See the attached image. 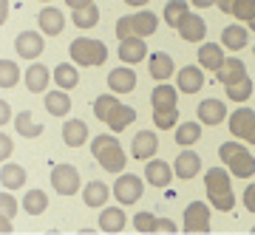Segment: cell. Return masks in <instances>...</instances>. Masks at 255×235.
I'll return each instance as SVG.
<instances>
[{
  "label": "cell",
  "mask_w": 255,
  "mask_h": 235,
  "mask_svg": "<svg viewBox=\"0 0 255 235\" xmlns=\"http://www.w3.org/2000/svg\"><path fill=\"white\" fill-rule=\"evenodd\" d=\"M94 114H97V119L105 122L114 133H119V130H125L128 125L136 122V111L122 105L114 94H100V97L94 100Z\"/></svg>",
  "instance_id": "obj_1"
},
{
  "label": "cell",
  "mask_w": 255,
  "mask_h": 235,
  "mask_svg": "<svg viewBox=\"0 0 255 235\" xmlns=\"http://www.w3.org/2000/svg\"><path fill=\"white\" fill-rule=\"evenodd\" d=\"M176 102H179V88L167 85V82H159L153 88V94H150V108H153V122L159 130H170L179 122Z\"/></svg>",
  "instance_id": "obj_2"
},
{
  "label": "cell",
  "mask_w": 255,
  "mask_h": 235,
  "mask_svg": "<svg viewBox=\"0 0 255 235\" xmlns=\"http://www.w3.org/2000/svg\"><path fill=\"white\" fill-rule=\"evenodd\" d=\"M204 190H207L210 207H216L219 213H230L236 207V193L230 187V173L224 167H210L204 173Z\"/></svg>",
  "instance_id": "obj_3"
},
{
  "label": "cell",
  "mask_w": 255,
  "mask_h": 235,
  "mask_svg": "<svg viewBox=\"0 0 255 235\" xmlns=\"http://www.w3.org/2000/svg\"><path fill=\"white\" fill-rule=\"evenodd\" d=\"M91 153H94V159L100 162V167L102 170H108V173H122L125 170V164H128V159H125V150H122V145H119L114 136H94L91 139Z\"/></svg>",
  "instance_id": "obj_4"
},
{
  "label": "cell",
  "mask_w": 255,
  "mask_h": 235,
  "mask_svg": "<svg viewBox=\"0 0 255 235\" xmlns=\"http://www.w3.org/2000/svg\"><path fill=\"white\" fill-rule=\"evenodd\" d=\"M219 156L224 167H227L233 176L238 179H253L255 176V156L247 150L244 145H238V142H224L219 147Z\"/></svg>",
  "instance_id": "obj_5"
},
{
  "label": "cell",
  "mask_w": 255,
  "mask_h": 235,
  "mask_svg": "<svg viewBox=\"0 0 255 235\" xmlns=\"http://www.w3.org/2000/svg\"><path fill=\"white\" fill-rule=\"evenodd\" d=\"M68 54L77 65L82 68H97L108 60V48L102 40H94V37H77L71 45H68Z\"/></svg>",
  "instance_id": "obj_6"
},
{
  "label": "cell",
  "mask_w": 255,
  "mask_h": 235,
  "mask_svg": "<svg viewBox=\"0 0 255 235\" xmlns=\"http://www.w3.org/2000/svg\"><path fill=\"white\" fill-rule=\"evenodd\" d=\"M159 28V17L153 11H136V14H128V17L117 20V37L119 40H128V37H150L156 34Z\"/></svg>",
  "instance_id": "obj_7"
},
{
  "label": "cell",
  "mask_w": 255,
  "mask_h": 235,
  "mask_svg": "<svg viewBox=\"0 0 255 235\" xmlns=\"http://www.w3.org/2000/svg\"><path fill=\"white\" fill-rule=\"evenodd\" d=\"M230 133L238 142L255 145V111L253 108H236V114H230Z\"/></svg>",
  "instance_id": "obj_8"
},
{
  "label": "cell",
  "mask_w": 255,
  "mask_h": 235,
  "mask_svg": "<svg viewBox=\"0 0 255 235\" xmlns=\"http://www.w3.org/2000/svg\"><path fill=\"white\" fill-rule=\"evenodd\" d=\"M142 193H145V184L133 173H119L117 181H114V196H117L119 204H136L142 199Z\"/></svg>",
  "instance_id": "obj_9"
},
{
  "label": "cell",
  "mask_w": 255,
  "mask_h": 235,
  "mask_svg": "<svg viewBox=\"0 0 255 235\" xmlns=\"http://www.w3.org/2000/svg\"><path fill=\"white\" fill-rule=\"evenodd\" d=\"M51 187H54L60 196H74L80 193V173L74 164H57L51 170Z\"/></svg>",
  "instance_id": "obj_10"
},
{
  "label": "cell",
  "mask_w": 255,
  "mask_h": 235,
  "mask_svg": "<svg viewBox=\"0 0 255 235\" xmlns=\"http://www.w3.org/2000/svg\"><path fill=\"white\" fill-rule=\"evenodd\" d=\"M184 233H210V207L204 201H193L184 210Z\"/></svg>",
  "instance_id": "obj_11"
},
{
  "label": "cell",
  "mask_w": 255,
  "mask_h": 235,
  "mask_svg": "<svg viewBox=\"0 0 255 235\" xmlns=\"http://www.w3.org/2000/svg\"><path fill=\"white\" fill-rule=\"evenodd\" d=\"M43 48H46V43H43L40 31H20L17 40H14V51L23 60H37V57L43 54Z\"/></svg>",
  "instance_id": "obj_12"
},
{
  "label": "cell",
  "mask_w": 255,
  "mask_h": 235,
  "mask_svg": "<svg viewBox=\"0 0 255 235\" xmlns=\"http://www.w3.org/2000/svg\"><path fill=\"white\" fill-rule=\"evenodd\" d=\"M201 170V159L199 153H193L190 147H184L182 153L176 156V162H173V173H176V179H184V181H190L196 179Z\"/></svg>",
  "instance_id": "obj_13"
},
{
  "label": "cell",
  "mask_w": 255,
  "mask_h": 235,
  "mask_svg": "<svg viewBox=\"0 0 255 235\" xmlns=\"http://www.w3.org/2000/svg\"><path fill=\"white\" fill-rule=\"evenodd\" d=\"M227 119V105H224V100H201L199 102V122L201 125H221Z\"/></svg>",
  "instance_id": "obj_14"
},
{
  "label": "cell",
  "mask_w": 255,
  "mask_h": 235,
  "mask_svg": "<svg viewBox=\"0 0 255 235\" xmlns=\"http://www.w3.org/2000/svg\"><path fill=\"white\" fill-rule=\"evenodd\" d=\"M133 227L139 233H176V224L170 218H159L153 213H136L133 216Z\"/></svg>",
  "instance_id": "obj_15"
},
{
  "label": "cell",
  "mask_w": 255,
  "mask_h": 235,
  "mask_svg": "<svg viewBox=\"0 0 255 235\" xmlns=\"http://www.w3.org/2000/svg\"><path fill=\"white\" fill-rule=\"evenodd\" d=\"M156 150H159V139H156L153 130H139L136 136H133V159H139V162H150L156 156Z\"/></svg>",
  "instance_id": "obj_16"
},
{
  "label": "cell",
  "mask_w": 255,
  "mask_h": 235,
  "mask_svg": "<svg viewBox=\"0 0 255 235\" xmlns=\"http://www.w3.org/2000/svg\"><path fill=\"white\" fill-rule=\"evenodd\" d=\"M179 37H182L184 43H201L204 40V34H207V23H204V17H199V14H187V17L179 23Z\"/></svg>",
  "instance_id": "obj_17"
},
{
  "label": "cell",
  "mask_w": 255,
  "mask_h": 235,
  "mask_svg": "<svg viewBox=\"0 0 255 235\" xmlns=\"http://www.w3.org/2000/svg\"><path fill=\"white\" fill-rule=\"evenodd\" d=\"M176 88L182 94H196V91L204 88V71L201 65H184L179 77H176Z\"/></svg>",
  "instance_id": "obj_18"
},
{
  "label": "cell",
  "mask_w": 255,
  "mask_h": 235,
  "mask_svg": "<svg viewBox=\"0 0 255 235\" xmlns=\"http://www.w3.org/2000/svg\"><path fill=\"white\" fill-rule=\"evenodd\" d=\"M37 23H40V31L48 37H60L65 28V14L60 9H54V6H46V9L40 11V17H37Z\"/></svg>",
  "instance_id": "obj_19"
},
{
  "label": "cell",
  "mask_w": 255,
  "mask_h": 235,
  "mask_svg": "<svg viewBox=\"0 0 255 235\" xmlns=\"http://www.w3.org/2000/svg\"><path fill=\"white\" fill-rule=\"evenodd\" d=\"M227 54H224V45H216V43H201L199 48V65L204 71H219L221 65H224Z\"/></svg>",
  "instance_id": "obj_20"
},
{
  "label": "cell",
  "mask_w": 255,
  "mask_h": 235,
  "mask_svg": "<svg viewBox=\"0 0 255 235\" xmlns=\"http://www.w3.org/2000/svg\"><path fill=\"white\" fill-rule=\"evenodd\" d=\"M147 54V48H145V40L142 37H128V40H119V60L128 65H136L142 63Z\"/></svg>",
  "instance_id": "obj_21"
},
{
  "label": "cell",
  "mask_w": 255,
  "mask_h": 235,
  "mask_svg": "<svg viewBox=\"0 0 255 235\" xmlns=\"http://www.w3.org/2000/svg\"><path fill=\"white\" fill-rule=\"evenodd\" d=\"M173 176H176L173 167L167 162H162V159H150L147 167H145V179H147V184H153V187H167Z\"/></svg>",
  "instance_id": "obj_22"
},
{
  "label": "cell",
  "mask_w": 255,
  "mask_h": 235,
  "mask_svg": "<svg viewBox=\"0 0 255 235\" xmlns=\"http://www.w3.org/2000/svg\"><path fill=\"white\" fill-rule=\"evenodd\" d=\"M147 68H150V77H153L156 82H167V80L176 74L173 57L164 54V51H156V54H150V63H147Z\"/></svg>",
  "instance_id": "obj_23"
},
{
  "label": "cell",
  "mask_w": 255,
  "mask_h": 235,
  "mask_svg": "<svg viewBox=\"0 0 255 235\" xmlns=\"http://www.w3.org/2000/svg\"><path fill=\"white\" fill-rule=\"evenodd\" d=\"M244 77H247V65H244V60H238V57H227L224 65L216 71V80H219L221 85H233V82L244 80Z\"/></svg>",
  "instance_id": "obj_24"
},
{
  "label": "cell",
  "mask_w": 255,
  "mask_h": 235,
  "mask_svg": "<svg viewBox=\"0 0 255 235\" xmlns=\"http://www.w3.org/2000/svg\"><path fill=\"white\" fill-rule=\"evenodd\" d=\"M108 88L114 91V94H130V91L136 88V74L130 71V68H114V71L108 74Z\"/></svg>",
  "instance_id": "obj_25"
},
{
  "label": "cell",
  "mask_w": 255,
  "mask_h": 235,
  "mask_svg": "<svg viewBox=\"0 0 255 235\" xmlns=\"http://www.w3.org/2000/svg\"><path fill=\"white\" fill-rule=\"evenodd\" d=\"M54 80L51 77V71H48L46 65H40V63H31L28 65V71H26V88L31 91V94H43V91L48 88V82Z\"/></svg>",
  "instance_id": "obj_26"
},
{
  "label": "cell",
  "mask_w": 255,
  "mask_h": 235,
  "mask_svg": "<svg viewBox=\"0 0 255 235\" xmlns=\"http://www.w3.org/2000/svg\"><path fill=\"white\" fill-rule=\"evenodd\" d=\"M247 43H250V28L238 26V23H233V26H227L221 31V45L227 51H241Z\"/></svg>",
  "instance_id": "obj_27"
},
{
  "label": "cell",
  "mask_w": 255,
  "mask_h": 235,
  "mask_svg": "<svg viewBox=\"0 0 255 235\" xmlns=\"http://www.w3.org/2000/svg\"><path fill=\"white\" fill-rule=\"evenodd\" d=\"M63 142L68 147H80L88 142V125L82 119H68L63 125Z\"/></svg>",
  "instance_id": "obj_28"
},
{
  "label": "cell",
  "mask_w": 255,
  "mask_h": 235,
  "mask_svg": "<svg viewBox=\"0 0 255 235\" xmlns=\"http://www.w3.org/2000/svg\"><path fill=\"white\" fill-rule=\"evenodd\" d=\"M0 184H3V190H20L26 184V170L14 162H3V167H0Z\"/></svg>",
  "instance_id": "obj_29"
},
{
  "label": "cell",
  "mask_w": 255,
  "mask_h": 235,
  "mask_svg": "<svg viewBox=\"0 0 255 235\" xmlns=\"http://www.w3.org/2000/svg\"><path fill=\"white\" fill-rule=\"evenodd\" d=\"M111 190H114V187L102 184V181H88V184H85V190H82V201H85V207H105Z\"/></svg>",
  "instance_id": "obj_30"
},
{
  "label": "cell",
  "mask_w": 255,
  "mask_h": 235,
  "mask_svg": "<svg viewBox=\"0 0 255 235\" xmlns=\"http://www.w3.org/2000/svg\"><path fill=\"white\" fill-rule=\"evenodd\" d=\"M125 224H128V218L119 207H105L100 213V230L102 233H122Z\"/></svg>",
  "instance_id": "obj_31"
},
{
  "label": "cell",
  "mask_w": 255,
  "mask_h": 235,
  "mask_svg": "<svg viewBox=\"0 0 255 235\" xmlns=\"http://www.w3.org/2000/svg\"><path fill=\"white\" fill-rule=\"evenodd\" d=\"M46 111L51 117H68V111H71V97H68L63 88L48 91L46 94Z\"/></svg>",
  "instance_id": "obj_32"
},
{
  "label": "cell",
  "mask_w": 255,
  "mask_h": 235,
  "mask_svg": "<svg viewBox=\"0 0 255 235\" xmlns=\"http://www.w3.org/2000/svg\"><path fill=\"white\" fill-rule=\"evenodd\" d=\"M14 130L20 136H26V139H34V136L43 133V122H37L31 111H20L17 119H14Z\"/></svg>",
  "instance_id": "obj_33"
},
{
  "label": "cell",
  "mask_w": 255,
  "mask_h": 235,
  "mask_svg": "<svg viewBox=\"0 0 255 235\" xmlns=\"http://www.w3.org/2000/svg\"><path fill=\"white\" fill-rule=\"evenodd\" d=\"M54 82H57V88L71 91V88H77V85H80V71H77L71 63H60L54 68Z\"/></svg>",
  "instance_id": "obj_34"
},
{
  "label": "cell",
  "mask_w": 255,
  "mask_h": 235,
  "mask_svg": "<svg viewBox=\"0 0 255 235\" xmlns=\"http://www.w3.org/2000/svg\"><path fill=\"white\" fill-rule=\"evenodd\" d=\"M187 14H190V9H187L184 0H167V3H164L162 17H164V23H167L170 28H179V23H182Z\"/></svg>",
  "instance_id": "obj_35"
},
{
  "label": "cell",
  "mask_w": 255,
  "mask_h": 235,
  "mask_svg": "<svg viewBox=\"0 0 255 235\" xmlns=\"http://www.w3.org/2000/svg\"><path fill=\"white\" fill-rule=\"evenodd\" d=\"M23 210H26L28 216H43L48 210V196L43 190H28L26 196H23Z\"/></svg>",
  "instance_id": "obj_36"
},
{
  "label": "cell",
  "mask_w": 255,
  "mask_h": 235,
  "mask_svg": "<svg viewBox=\"0 0 255 235\" xmlns=\"http://www.w3.org/2000/svg\"><path fill=\"white\" fill-rule=\"evenodd\" d=\"M71 20H74V26L77 28H94L97 23H100V9L97 6H82V9H71Z\"/></svg>",
  "instance_id": "obj_37"
},
{
  "label": "cell",
  "mask_w": 255,
  "mask_h": 235,
  "mask_svg": "<svg viewBox=\"0 0 255 235\" xmlns=\"http://www.w3.org/2000/svg\"><path fill=\"white\" fill-rule=\"evenodd\" d=\"M201 139V122H184L176 127V145L179 147H190Z\"/></svg>",
  "instance_id": "obj_38"
},
{
  "label": "cell",
  "mask_w": 255,
  "mask_h": 235,
  "mask_svg": "<svg viewBox=\"0 0 255 235\" xmlns=\"http://www.w3.org/2000/svg\"><path fill=\"white\" fill-rule=\"evenodd\" d=\"M224 94H227V100H233V102H247L253 97V80L244 77V80L233 82V85H224Z\"/></svg>",
  "instance_id": "obj_39"
},
{
  "label": "cell",
  "mask_w": 255,
  "mask_h": 235,
  "mask_svg": "<svg viewBox=\"0 0 255 235\" xmlns=\"http://www.w3.org/2000/svg\"><path fill=\"white\" fill-rule=\"evenodd\" d=\"M17 82H20L17 63H11V60H0V88L9 91V88H14Z\"/></svg>",
  "instance_id": "obj_40"
},
{
  "label": "cell",
  "mask_w": 255,
  "mask_h": 235,
  "mask_svg": "<svg viewBox=\"0 0 255 235\" xmlns=\"http://www.w3.org/2000/svg\"><path fill=\"white\" fill-rule=\"evenodd\" d=\"M233 17L241 20V23H250L255 17V0H236L233 6Z\"/></svg>",
  "instance_id": "obj_41"
},
{
  "label": "cell",
  "mask_w": 255,
  "mask_h": 235,
  "mask_svg": "<svg viewBox=\"0 0 255 235\" xmlns=\"http://www.w3.org/2000/svg\"><path fill=\"white\" fill-rule=\"evenodd\" d=\"M14 213H17V201H14L11 190H3V193H0V216L14 218Z\"/></svg>",
  "instance_id": "obj_42"
},
{
  "label": "cell",
  "mask_w": 255,
  "mask_h": 235,
  "mask_svg": "<svg viewBox=\"0 0 255 235\" xmlns=\"http://www.w3.org/2000/svg\"><path fill=\"white\" fill-rule=\"evenodd\" d=\"M11 150H14V142H11L6 133H3V136H0V156H3V162H9Z\"/></svg>",
  "instance_id": "obj_43"
},
{
  "label": "cell",
  "mask_w": 255,
  "mask_h": 235,
  "mask_svg": "<svg viewBox=\"0 0 255 235\" xmlns=\"http://www.w3.org/2000/svg\"><path fill=\"white\" fill-rule=\"evenodd\" d=\"M244 207L250 210V213H255V181L244 190Z\"/></svg>",
  "instance_id": "obj_44"
},
{
  "label": "cell",
  "mask_w": 255,
  "mask_h": 235,
  "mask_svg": "<svg viewBox=\"0 0 255 235\" xmlns=\"http://www.w3.org/2000/svg\"><path fill=\"white\" fill-rule=\"evenodd\" d=\"M233 6H236V0H219V9L224 14H233Z\"/></svg>",
  "instance_id": "obj_45"
},
{
  "label": "cell",
  "mask_w": 255,
  "mask_h": 235,
  "mask_svg": "<svg viewBox=\"0 0 255 235\" xmlns=\"http://www.w3.org/2000/svg\"><path fill=\"white\" fill-rule=\"evenodd\" d=\"M68 3V9H82V6H91L94 0H65Z\"/></svg>",
  "instance_id": "obj_46"
},
{
  "label": "cell",
  "mask_w": 255,
  "mask_h": 235,
  "mask_svg": "<svg viewBox=\"0 0 255 235\" xmlns=\"http://www.w3.org/2000/svg\"><path fill=\"white\" fill-rule=\"evenodd\" d=\"M9 17V0H0V23H6Z\"/></svg>",
  "instance_id": "obj_47"
},
{
  "label": "cell",
  "mask_w": 255,
  "mask_h": 235,
  "mask_svg": "<svg viewBox=\"0 0 255 235\" xmlns=\"http://www.w3.org/2000/svg\"><path fill=\"white\" fill-rule=\"evenodd\" d=\"M219 0H193V6L196 9H210V6H216Z\"/></svg>",
  "instance_id": "obj_48"
},
{
  "label": "cell",
  "mask_w": 255,
  "mask_h": 235,
  "mask_svg": "<svg viewBox=\"0 0 255 235\" xmlns=\"http://www.w3.org/2000/svg\"><path fill=\"white\" fill-rule=\"evenodd\" d=\"M6 122H9V105L3 102V105H0V125H6Z\"/></svg>",
  "instance_id": "obj_49"
},
{
  "label": "cell",
  "mask_w": 255,
  "mask_h": 235,
  "mask_svg": "<svg viewBox=\"0 0 255 235\" xmlns=\"http://www.w3.org/2000/svg\"><path fill=\"white\" fill-rule=\"evenodd\" d=\"M147 3H150V0H125V6H130V9H142Z\"/></svg>",
  "instance_id": "obj_50"
},
{
  "label": "cell",
  "mask_w": 255,
  "mask_h": 235,
  "mask_svg": "<svg viewBox=\"0 0 255 235\" xmlns=\"http://www.w3.org/2000/svg\"><path fill=\"white\" fill-rule=\"evenodd\" d=\"M0 230H3V233H9V230H11V218H9V216H3V221H0Z\"/></svg>",
  "instance_id": "obj_51"
},
{
  "label": "cell",
  "mask_w": 255,
  "mask_h": 235,
  "mask_svg": "<svg viewBox=\"0 0 255 235\" xmlns=\"http://www.w3.org/2000/svg\"><path fill=\"white\" fill-rule=\"evenodd\" d=\"M247 28H250V31H255V17L250 20V23H247Z\"/></svg>",
  "instance_id": "obj_52"
},
{
  "label": "cell",
  "mask_w": 255,
  "mask_h": 235,
  "mask_svg": "<svg viewBox=\"0 0 255 235\" xmlns=\"http://www.w3.org/2000/svg\"><path fill=\"white\" fill-rule=\"evenodd\" d=\"M40 3H51V0H40Z\"/></svg>",
  "instance_id": "obj_53"
},
{
  "label": "cell",
  "mask_w": 255,
  "mask_h": 235,
  "mask_svg": "<svg viewBox=\"0 0 255 235\" xmlns=\"http://www.w3.org/2000/svg\"><path fill=\"white\" fill-rule=\"evenodd\" d=\"M253 54H255V45H253Z\"/></svg>",
  "instance_id": "obj_54"
},
{
  "label": "cell",
  "mask_w": 255,
  "mask_h": 235,
  "mask_svg": "<svg viewBox=\"0 0 255 235\" xmlns=\"http://www.w3.org/2000/svg\"><path fill=\"white\" fill-rule=\"evenodd\" d=\"M253 233H255V227H253Z\"/></svg>",
  "instance_id": "obj_55"
}]
</instances>
